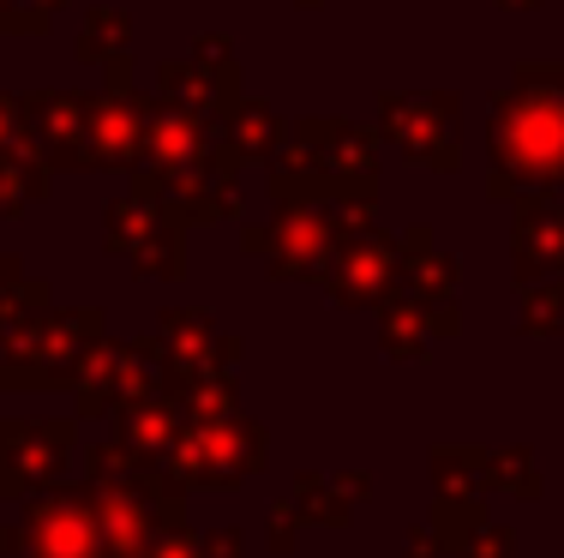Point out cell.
I'll return each mask as SVG.
<instances>
[{
	"label": "cell",
	"instance_id": "6da1fadb",
	"mask_svg": "<svg viewBox=\"0 0 564 558\" xmlns=\"http://www.w3.org/2000/svg\"><path fill=\"white\" fill-rule=\"evenodd\" d=\"M12 547L24 558H109L102 552V523H97V504L55 493V499H36L24 511V528L12 535Z\"/></svg>",
	"mask_w": 564,
	"mask_h": 558
},
{
	"label": "cell",
	"instance_id": "7a4b0ae2",
	"mask_svg": "<svg viewBox=\"0 0 564 558\" xmlns=\"http://www.w3.org/2000/svg\"><path fill=\"white\" fill-rule=\"evenodd\" d=\"M144 558H205V547H198L193 535H163V540H156V547L144 552Z\"/></svg>",
	"mask_w": 564,
	"mask_h": 558
},
{
	"label": "cell",
	"instance_id": "3957f363",
	"mask_svg": "<svg viewBox=\"0 0 564 558\" xmlns=\"http://www.w3.org/2000/svg\"><path fill=\"white\" fill-rule=\"evenodd\" d=\"M468 558H510V535L499 528V535H492L487 547H468Z\"/></svg>",
	"mask_w": 564,
	"mask_h": 558
}]
</instances>
